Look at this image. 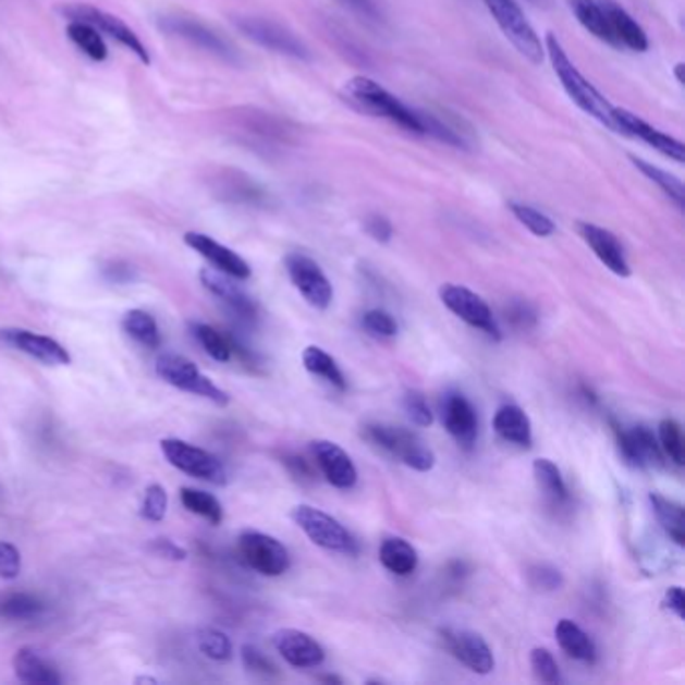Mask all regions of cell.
Returning <instances> with one entry per match:
<instances>
[{
    "instance_id": "cell-28",
    "label": "cell",
    "mask_w": 685,
    "mask_h": 685,
    "mask_svg": "<svg viewBox=\"0 0 685 685\" xmlns=\"http://www.w3.org/2000/svg\"><path fill=\"white\" fill-rule=\"evenodd\" d=\"M378 556H380V563L384 565V570L399 575V577H411L418 567L416 549L401 537H390L380 545Z\"/></svg>"
},
{
    "instance_id": "cell-14",
    "label": "cell",
    "mask_w": 685,
    "mask_h": 685,
    "mask_svg": "<svg viewBox=\"0 0 685 685\" xmlns=\"http://www.w3.org/2000/svg\"><path fill=\"white\" fill-rule=\"evenodd\" d=\"M442 641L451 656L466 665L470 672L489 675L494 670V656L489 644L468 629H442Z\"/></svg>"
},
{
    "instance_id": "cell-24",
    "label": "cell",
    "mask_w": 685,
    "mask_h": 685,
    "mask_svg": "<svg viewBox=\"0 0 685 685\" xmlns=\"http://www.w3.org/2000/svg\"><path fill=\"white\" fill-rule=\"evenodd\" d=\"M601 4L608 14L609 26H611V33L615 37L617 47H625V49L635 52H644L649 49L646 30L641 28V25L635 23L632 14L627 13L625 9H621L620 4H615L613 0H601Z\"/></svg>"
},
{
    "instance_id": "cell-15",
    "label": "cell",
    "mask_w": 685,
    "mask_h": 685,
    "mask_svg": "<svg viewBox=\"0 0 685 685\" xmlns=\"http://www.w3.org/2000/svg\"><path fill=\"white\" fill-rule=\"evenodd\" d=\"M314 463L320 468L323 479L332 487L348 491L358 482V470L352 463L348 453L332 440H314L311 442Z\"/></svg>"
},
{
    "instance_id": "cell-13",
    "label": "cell",
    "mask_w": 685,
    "mask_h": 685,
    "mask_svg": "<svg viewBox=\"0 0 685 685\" xmlns=\"http://www.w3.org/2000/svg\"><path fill=\"white\" fill-rule=\"evenodd\" d=\"M611 117H613V130L617 131V133L635 137V139L646 143L649 147H653L656 151H660L661 156L670 157V159L677 161V163H684V143L673 139L670 135H665L663 131L651 127L649 123H646L644 119H639V117L632 113V111L613 107Z\"/></svg>"
},
{
    "instance_id": "cell-57",
    "label": "cell",
    "mask_w": 685,
    "mask_h": 685,
    "mask_svg": "<svg viewBox=\"0 0 685 685\" xmlns=\"http://www.w3.org/2000/svg\"><path fill=\"white\" fill-rule=\"evenodd\" d=\"M682 69H684V65H682V63L675 66V78H677V83H684V78H682Z\"/></svg>"
},
{
    "instance_id": "cell-25",
    "label": "cell",
    "mask_w": 685,
    "mask_h": 685,
    "mask_svg": "<svg viewBox=\"0 0 685 685\" xmlns=\"http://www.w3.org/2000/svg\"><path fill=\"white\" fill-rule=\"evenodd\" d=\"M492 428L501 439L511 442V444H517L523 449H529L533 444L530 418L517 404L501 406L492 418Z\"/></svg>"
},
{
    "instance_id": "cell-1",
    "label": "cell",
    "mask_w": 685,
    "mask_h": 685,
    "mask_svg": "<svg viewBox=\"0 0 685 685\" xmlns=\"http://www.w3.org/2000/svg\"><path fill=\"white\" fill-rule=\"evenodd\" d=\"M545 51L549 52L553 71L561 81L563 89L573 99V103L577 105L587 115H591L599 123H603L609 130H613V117H611L613 105L609 103L608 99L597 91L587 78L583 77L582 71L567 57L561 40L556 39L553 33L547 35Z\"/></svg>"
},
{
    "instance_id": "cell-37",
    "label": "cell",
    "mask_w": 685,
    "mask_h": 685,
    "mask_svg": "<svg viewBox=\"0 0 685 685\" xmlns=\"http://www.w3.org/2000/svg\"><path fill=\"white\" fill-rule=\"evenodd\" d=\"M182 503L189 513L207 518L211 525H220L221 521H223L221 503L209 492L185 487V489H182Z\"/></svg>"
},
{
    "instance_id": "cell-16",
    "label": "cell",
    "mask_w": 685,
    "mask_h": 685,
    "mask_svg": "<svg viewBox=\"0 0 685 685\" xmlns=\"http://www.w3.org/2000/svg\"><path fill=\"white\" fill-rule=\"evenodd\" d=\"M440 411H442V425L456 440V444L466 451L473 449L479 435V418H477L475 406L461 392H449L442 399Z\"/></svg>"
},
{
    "instance_id": "cell-8",
    "label": "cell",
    "mask_w": 685,
    "mask_h": 685,
    "mask_svg": "<svg viewBox=\"0 0 685 685\" xmlns=\"http://www.w3.org/2000/svg\"><path fill=\"white\" fill-rule=\"evenodd\" d=\"M240 555L247 567L266 577H280L290 570V553L272 535L259 530H244L237 541Z\"/></svg>"
},
{
    "instance_id": "cell-19",
    "label": "cell",
    "mask_w": 685,
    "mask_h": 685,
    "mask_svg": "<svg viewBox=\"0 0 685 685\" xmlns=\"http://www.w3.org/2000/svg\"><path fill=\"white\" fill-rule=\"evenodd\" d=\"M183 240L201 258H206L218 272L232 276L235 280H247L252 276V268L246 259L235 254L230 247L221 246L220 242H216L206 233L187 232Z\"/></svg>"
},
{
    "instance_id": "cell-54",
    "label": "cell",
    "mask_w": 685,
    "mask_h": 685,
    "mask_svg": "<svg viewBox=\"0 0 685 685\" xmlns=\"http://www.w3.org/2000/svg\"><path fill=\"white\" fill-rule=\"evenodd\" d=\"M352 7H356V9H360L363 13L375 14V9H372V2L370 0H348Z\"/></svg>"
},
{
    "instance_id": "cell-6",
    "label": "cell",
    "mask_w": 685,
    "mask_h": 685,
    "mask_svg": "<svg viewBox=\"0 0 685 685\" xmlns=\"http://www.w3.org/2000/svg\"><path fill=\"white\" fill-rule=\"evenodd\" d=\"M157 375L161 380H166L171 387L189 392L195 396H201L207 401L225 406L230 402L228 392H223L220 387H216L189 358L180 354H163L157 358Z\"/></svg>"
},
{
    "instance_id": "cell-38",
    "label": "cell",
    "mask_w": 685,
    "mask_h": 685,
    "mask_svg": "<svg viewBox=\"0 0 685 685\" xmlns=\"http://www.w3.org/2000/svg\"><path fill=\"white\" fill-rule=\"evenodd\" d=\"M42 611L45 603L35 595L14 594L0 601V615L7 620H37Z\"/></svg>"
},
{
    "instance_id": "cell-41",
    "label": "cell",
    "mask_w": 685,
    "mask_h": 685,
    "mask_svg": "<svg viewBox=\"0 0 685 685\" xmlns=\"http://www.w3.org/2000/svg\"><path fill=\"white\" fill-rule=\"evenodd\" d=\"M199 651L213 661L232 660L233 647L230 637L218 629H201L197 634Z\"/></svg>"
},
{
    "instance_id": "cell-30",
    "label": "cell",
    "mask_w": 685,
    "mask_h": 685,
    "mask_svg": "<svg viewBox=\"0 0 685 685\" xmlns=\"http://www.w3.org/2000/svg\"><path fill=\"white\" fill-rule=\"evenodd\" d=\"M649 503H651V509H653L656 517L660 521L661 527L665 530V535H668L677 547H684V506L680 503H675L672 499L661 497L658 492L649 494Z\"/></svg>"
},
{
    "instance_id": "cell-23",
    "label": "cell",
    "mask_w": 685,
    "mask_h": 685,
    "mask_svg": "<svg viewBox=\"0 0 685 685\" xmlns=\"http://www.w3.org/2000/svg\"><path fill=\"white\" fill-rule=\"evenodd\" d=\"M161 26L171 33V35H178L182 39L194 42L197 47L206 49V51L213 52L218 57L223 59H232V47L221 39L220 35H216L213 30H209L206 25L192 21V19H183V16H168L163 19Z\"/></svg>"
},
{
    "instance_id": "cell-12",
    "label": "cell",
    "mask_w": 685,
    "mask_h": 685,
    "mask_svg": "<svg viewBox=\"0 0 685 685\" xmlns=\"http://www.w3.org/2000/svg\"><path fill=\"white\" fill-rule=\"evenodd\" d=\"M237 28L246 35L247 39L256 40L258 45L270 49V51L302 59V61L310 59V52L304 47V42L297 39L296 35H292L290 30H285L284 26L276 25L272 21L258 19V16H246V19L237 21Z\"/></svg>"
},
{
    "instance_id": "cell-26",
    "label": "cell",
    "mask_w": 685,
    "mask_h": 685,
    "mask_svg": "<svg viewBox=\"0 0 685 685\" xmlns=\"http://www.w3.org/2000/svg\"><path fill=\"white\" fill-rule=\"evenodd\" d=\"M13 668L16 677L25 684H61V675L45 658H40L39 651L23 647L14 653Z\"/></svg>"
},
{
    "instance_id": "cell-47",
    "label": "cell",
    "mask_w": 685,
    "mask_h": 685,
    "mask_svg": "<svg viewBox=\"0 0 685 685\" xmlns=\"http://www.w3.org/2000/svg\"><path fill=\"white\" fill-rule=\"evenodd\" d=\"M242 661H244L247 672L256 673V675H261V677L278 675V668L259 651L258 647L244 646V649H242Z\"/></svg>"
},
{
    "instance_id": "cell-27",
    "label": "cell",
    "mask_w": 685,
    "mask_h": 685,
    "mask_svg": "<svg viewBox=\"0 0 685 685\" xmlns=\"http://www.w3.org/2000/svg\"><path fill=\"white\" fill-rule=\"evenodd\" d=\"M555 639L559 647L570 656L571 660L589 663V665L597 661V647H595L594 639L585 634L575 621H559L555 625Z\"/></svg>"
},
{
    "instance_id": "cell-10",
    "label": "cell",
    "mask_w": 685,
    "mask_h": 685,
    "mask_svg": "<svg viewBox=\"0 0 685 685\" xmlns=\"http://www.w3.org/2000/svg\"><path fill=\"white\" fill-rule=\"evenodd\" d=\"M61 13L69 16L71 21H83L95 26L99 33H105L109 37H113L117 42H121L125 49H130L143 65L151 63V54L147 51V47L143 45L142 39L135 35V30H131V26L125 25L115 14L105 13L97 7L91 4H73V7H63Z\"/></svg>"
},
{
    "instance_id": "cell-53",
    "label": "cell",
    "mask_w": 685,
    "mask_h": 685,
    "mask_svg": "<svg viewBox=\"0 0 685 685\" xmlns=\"http://www.w3.org/2000/svg\"><path fill=\"white\" fill-rule=\"evenodd\" d=\"M665 608L673 611L680 620H684L685 615V599H684V589L682 587H670L668 591H665Z\"/></svg>"
},
{
    "instance_id": "cell-17",
    "label": "cell",
    "mask_w": 685,
    "mask_h": 685,
    "mask_svg": "<svg viewBox=\"0 0 685 685\" xmlns=\"http://www.w3.org/2000/svg\"><path fill=\"white\" fill-rule=\"evenodd\" d=\"M615 430V439L620 444L621 454L629 465L639 466H660L665 465V454L661 451L660 440L647 427L623 428L620 425H613Z\"/></svg>"
},
{
    "instance_id": "cell-9",
    "label": "cell",
    "mask_w": 685,
    "mask_h": 685,
    "mask_svg": "<svg viewBox=\"0 0 685 685\" xmlns=\"http://www.w3.org/2000/svg\"><path fill=\"white\" fill-rule=\"evenodd\" d=\"M439 296L440 302L453 311L456 318L477 328L492 340H501V328L494 320L489 304L479 294H475L465 285L444 284L439 290Z\"/></svg>"
},
{
    "instance_id": "cell-40",
    "label": "cell",
    "mask_w": 685,
    "mask_h": 685,
    "mask_svg": "<svg viewBox=\"0 0 685 685\" xmlns=\"http://www.w3.org/2000/svg\"><path fill=\"white\" fill-rule=\"evenodd\" d=\"M509 207H511L513 216H515L530 233H535V235H539V237H549V235L555 233V223H553L551 218H547L543 211L527 206V204H518V201H511Z\"/></svg>"
},
{
    "instance_id": "cell-34",
    "label": "cell",
    "mask_w": 685,
    "mask_h": 685,
    "mask_svg": "<svg viewBox=\"0 0 685 685\" xmlns=\"http://www.w3.org/2000/svg\"><path fill=\"white\" fill-rule=\"evenodd\" d=\"M66 35L69 39L77 45L81 51L87 57H91L93 61H105L107 59V45L103 37L99 35V30L89 23L83 21H71L66 25Z\"/></svg>"
},
{
    "instance_id": "cell-43",
    "label": "cell",
    "mask_w": 685,
    "mask_h": 685,
    "mask_svg": "<svg viewBox=\"0 0 685 685\" xmlns=\"http://www.w3.org/2000/svg\"><path fill=\"white\" fill-rule=\"evenodd\" d=\"M364 330L376 338H392L399 332V323L392 318V314L387 310H368L363 316Z\"/></svg>"
},
{
    "instance_id": "cell-31",
    "label": "cell",
    "mask_w": 685,
    "mask_h": 685,
    "mask_svg": "<svg viewBox=\"0 0 685 685\" xmlns=\"http://www.w3.org/2000/svg\"><path fill=\"white\" fill-rule=\"evenodd\" d=\"M533 475L537 480V487L543 491L545 497L553 504H563L570 501V489L559 470V466L549 458H537L533 463Z\"/></svg>"
},
{
    "instance_id": "cell-45",
    "label": "cell",
    "mask_w": 685,
    "mask_h": 685,
    "mask_svg": "<svg viewBox=\"0 0 685 685\" xmlns=\"http://www.w3.org/2000/svg\"><path fill=\"white\" fill-rule=\"evenodd\" d=\"M530 587L537 589V591H556L563 587V575L561 571L553 567V565H547V563H537L530 567L529 573Z\"/></svg>"
},
{
    "instance_id": "cell-36",
    "label": "cell",
    "mask_w": 685,
    "mask_h": 685,
    "mask_svg": "<svg viewBox=\"0 0 685 685\" xmlns=\"http://www.w3.org/2000/svg\"><path fill=\"white\" fill-rule=\"evenodd\" d=\"M192 330H194V337L199 342V346L206 350L213 360H218V363L232 360L233 352L230 337L221 334L220 330H216L207 323H192Z\"/></svg>"
},
{
    "instance_id": "cell-48",
    "label": "cell",
    "mask_w": 685,
    "mask_h": 685,
    "mask_svg": "<svg viewBox=\"0 0 685 685\" xmlns=\"http://www.w3.org/2000/svg\"><path fill=\"white\" fill-rule=\"evenodd\" d=\"M23 570L21 551L13 543L0 541V579H16Z\"/></svg>"
},
{
    "instance_id": "cell-44",
    "label": "cell",
    "mask_w": 685,
    "mask_h": 685,
    "mask_svg": "<svg viewBox=\"0 0 685 685\" xmlns=\"http://www.w3.org/2000/svg\"><path fill=\"white\" fill-rule=\"evenodd\" d=\"M168 492L161 485L147 487L145 497H143L142 517L151 521V523L163 521L166 513H168Z\"/></svg>"
},
{
    "instance_id": "cell-7",
    "label": "cell",
    "mask_w": 685,
    "mask_h": 685,
    "mask_svg": "<svg viewBox=\"0 0 685 685\" xmlns=\"http://www.w3.org/2000/svg\"><path fill=\"white\" fill-rule=\"evenodd\" d=\"M161 453L166 454L169 465L175 466L178 470H182L194 479L207 480L213 485L228 482V473L221 465L220 458L185 440H161Z\"/></svg>"
},
{
    "instance_id": "cell-58",
    "label": "cell",
    "mask_w": 685,
    "mask_h": 685,
    "mask_svg": "<svg viewBox=\"0 0 685 685\" xmlns=\"http://www.w3.org/2000/svg\"><path fill=\"white\" fill-rule=\"evenodd\" d=\"M145 682H147V684H156L154 677H139V680H137V684H145Z\"/></svg>"
},
{
    "instance_id": "cell-39",
    "label": "cell",
    "mask_w": 685,
    "mask_h": 685,
    "mask_svg": "<svg viewBox=\"0 0 685 685\" xmlns=\"http://www.w3.org/2000/svg\"><path fill=\"white\" fill-rule=\"evenodd\" d=\"M658 440L665 458H670L673 465L682 466L685 461L684 430L682 425L673 418H663L658 428Z\"/></svg>"
},
{
    "instance_id": "cell-49",
    "label": "cell",
    "mask_w": 685,
    "mask_h": 685,
    "mask_svg": "<svg viewBox=\"0 0 685 685\" xmlns=\"http://www.w3.org/2000/svg\"><path fill=\"white\" fill-rule=\"evenodd\" d=\"M364 228H366L368 235L376 242H380V244H389L390 240H392V233H394L392 223L387 218H382V216H370L364 223Z\"/></svg>"
},
{
    "instance_id": "cell-42",
    "label": "cell",
    "mask_w": 685,
    "mask_h": 685,
    "mask_svg": "<svg viewBox=\"0 0 685 685\" xmlns=\"http://www.w3.org/2000/svg\"><path fill=\"white\" fill-rule=\"evenodd\" d=\"M530 668H533V673L537 675V680H541L543 684H559L561 682L559 663L553 658V653L545 647H535L530 651Z\"/></svg>"
},
{
    "instance_id": "cell-46",
    "label": "cell",
    "mask_w": 685,
    "mask_h": 685,
    "mask_svg": "<svg viewBox=\"0 0 685 685\" xmlns=\"http://www.w3.org/2000/svg\"><path fill=\"white\" fill-rule=\"evenodd\" d=\"M404 411L416 427L427 428L432 425V411L428 406L427 396L420 390H408L404 394Z\"/></svg>"
},
{
    "instance_id": "cell-5",
    "label": "cell",
    "mask_w": 685,
    "mask_h": 685,
    "mask_svg": "<svg viewBox=\"0 0 685 685\" xmlns=\"http://www.w3.org/2000/svg\"><path fill=\"white\" fill-rule=\"evenodd\" d=\"M292 518L299 529L306 533L311 543L322 547L326 551L356 555L358 543L350 535V530L338 518L323 513L310 504H297L292 511Z\"/></svg>"
},
{
    "instance_id": "cell-32",
    "label": "cell",
    "mask_w": 685,
    "mask_h": 685,
    "mask_svg": "<svg viewBox=\"0 0 685 685\" xmlns=\"http://www.w3.org/2000/svg\"><path fill=\"white\" fill-rule=\"evenodd\" d=\"M302 363H304V368H306L311 376L322 378L330 387L342 390V392L348 387V382H346V378L342 375V370H340L337 360H334L328 352H323L322 348L308 346V348L304 350V354H302Z\"/></svg>"
},
{
    "instance_id": "cell-22",
    "label": "cell",
    "mask_w": 685,
    "mask_h": 685,
    "mask_svg": "<svg viewBox=\"0 0 685 685\" xmlns=\"http://www.w3.org/2000/svg\"><path fill=\"white\" fill-rule=\"evenodd\" d=\"M0 337L11 346L28 354L30 358L49 366H66L71 364V354L57 340L40 337L30 330H4Z\"/></svg>"
},
{
    "instance_id": "cell-18",
    "label": "cell",
    "mask_w": 685,
    "mask_h": 685,
    "mask_svg": "<svg viewBox=\"0 0 685 685\" xmlns=\"http://www.w3.org/2000/svg\"><path fill=\"white\" fill-rule=\"evenodd\" d=\"M273 647L292 668L311 670L326 660L323 647L306 632L280 629L273 634Z\"/></svg>"
},
{
    "instance_id": "cell-29",
    "label": "cell",
    "mask_w": 685,
    "mask_h": 685,
    "mask_svg": "<svg viewBox=\"0 0 685 685\" xmlns=\"http://www.w3.org/2000/svg\"><path fill=\"white\" fill-rule=\"evenodd\" d=\"M570 7L583 28H587L594 37L611 47H617L601 0H570Z\"/></svg>"
},
{
    "instance_id": "cell-21",
    "label": "cell",
    "mask_w": 685,
    "mask_h": 685,
    "mask_svg": "<svg viewBox=\"0 0 685 685\" xmlns=\"http://www.w3.org/2000/svg\"><path fill=\"white\" fill-rule=\"evenodd\" d=\"M199 280L207 292L223 302L233 314H237L244 320H256L258 304L247 296L240 285L235 284V278L218 270H201Z\"/></svg>"
},
{
    "instance_id": "cell-2",
    "label": "cell",
    "mask_w": 685,
    "mask_h": 685,
    "mask_svg": "<svg viewBox=\"0 0 685 685\" xmlns=\"http://www.w3.org/2000/svg\"><path fill=\"white\" fill-rule=\"evenodd\" d=\"M344 97L348 103L354 105L363 113L389 119L394 125H401L402 130L411 131V133H418V135L425 133L420 115L401 103L384 87H380L375 78H350L344 85Z\"/></svg>"
},
{
    "instance_id": "cell-50",
    "label": "cell",
    "mask_w": 685,
    "mask_h": 685,
    "mask_svg": "<svg viewBox=\"0 0 685 685\" xmlns=\"http://www.w3.org/2000/svg\"><path fill=\"white\" fill-rule=\"evenodd\" d=\"M509 320L518 326V328H530V326H535L537 322V314L535 310L530 308L527 302H517V304H513L511 308H509Z\"/></svg>"
},
{
    "instance_id": "cell-52",
    "label": "cell",
    "mask_w": 685,
    "mask_h": 685,
    "mask_svg": "<svg viewBox=\"0 0 685 685\" xmlns=\"http://www.w3.org/2000/svg\"><path fill=\"white\" fill-rule=\"evenodd\" d=\"M284 465L290 468V473L296 477V479L302 480H311L314 479V473H311L310 465H308V461H304L302 456H296V454H285L284 456Z\"/></svg>"
},
{
    "instance_id": "cell-4",
    "label": "cell",
    "mask_w": 685,
    "mask_h": 685,
    "mask_svg": "<svg viewBox=\"0 0 685 685\" xmlns=\"http://www.w3.org/2000/svg\"><path fill=\"white\" fill-rule=\"evenodd\" d=\"M506 40L533 65L543 63L545 47L515 0H482Z\"/></svg>"
},
{
    "instance_id": "cell-56",
    "label": "cell",
    "mask_w": 685,
    "mask_h": 685,
    "mask_svg": "<svg viewBox=\"0 0 685 685\" xmlns=\"http://www.w3.org/2000/svg\"><path fill=\"white\" fill-rule=\"evenodd\" d=\"M530 4H535V7H549L551 4V0H527Z\"/></svg>"
},
{
    "instance_id": "cell-11",
    "label": "cell",
    "mask_w": 685,
    "mask_h": 685,
    "mask_svg": "<svg viewBox=\"0 0 685 685\" xmlns=\"http://www.w3.org/2000/svg\"><path fill=\"white\" fill-rule=\"evenodd\" d=\"M285 270L292 284L296 285L297 292L310 306H314L316 310L330 308L334 299V290L330 280L326 278V273L322 272V268L314 259L304 254H290L285 258Z\"/></svg>"
},
{
    "instance_id": "cell-20",
    "label": "cell",
    "mask_w": 685,
    "mask_h": 685,
    "mask_svg": "<svg viewBox=\"0 0 685 685\" xmlns=\"http://www.w3.org/2000/svg\"><path fill=\"white\" fill-rule=\"evenodd\" d=\"M577 230L585 240V244L594 249L595 256L608 268L609 272H613L620 278H627L632 273L623 246L613 233L595 225V223H587V221L577 223Z\"/></svg>"
},
{
    "instance_id": "cell-51",
    "label": "cell",
    "mask_w": 685,
    "mask_h": 685,
    "mask_svg": "<svg viewBox=\"0 0 685 685\" xmlns=\"http://www.w3.org/2000/svg\"><path fill=\"white\" fill-rule=\"evenodd\" d=\"M151 551H154L156 555L169 559V561H185V559H187V551H185L183 547H180V545L173 543L171 539H156V541L151 543Z\"/></svg>"
},
{
    "instance_id": "cell-33",
    "label": "cell",
    "mask_w": 685,
    "mask_h": 685,
    "mask_svg": "<svg viewBox=\"0 0 685 685\" xmlns=\"http://www.w3.org/2000/svg\"><path fill=\"white\" fill-rule=\"evenodd\" d=\"M123 332L139 342L145 348L156 350L161 346V334L156 318L145 310H130L123 316Z\"/></svg>"
},
{
    "instance_id": "cell-35",
    "label": "cell",
    "mask_w": 685,
    "mask_h": 685,
    "mask_svg": "<svg viewBox=\"0 0 685 685\" xmlns=\"http://www.w3.org/2000/svg\"><path fill=\"white\" fill-rule=\"evenodd\" d=\"M632 161H634L635 168L639 169V171L646 175L647 180H651V182L656 183L661 192L672 199L675 206L680 207V209H684V183L680 182L672 173L656 168L653 163H647V161L639 159V157L632 156Z\"/></svg>"
},
{
    "instance_id": "cell-55",
    "label": "cell",
    "mask_w": 685,
    "mask_h": 685,
    "mask_svg": "<svg viewBox=\"0 0 685 685\" xmlns=\"http://www.w3.org/2000/svg\"><path fill=\"white\" fill-rule=\"evenodd\" d=\"M320 682H326V684H342V680L337 677V675H323V677H320Z\"/></svg>"
},
{
    "instance_id": "cell-3",
    "label": "cell",
    "mask_w": 685,
    "mask_h": 685,
    "mask_svg": "<svg viewBox=\"0 0 685 685\" xmlns=\"http://www.w3.org/2000/svg\"><path fill=\"white\" fill-rule=\"evenodd\" d=\"M364 437L418 473H428L437 465V456L430 447L413 430L376 423L364 427Z\"/></svg>"
}]
</instances>
